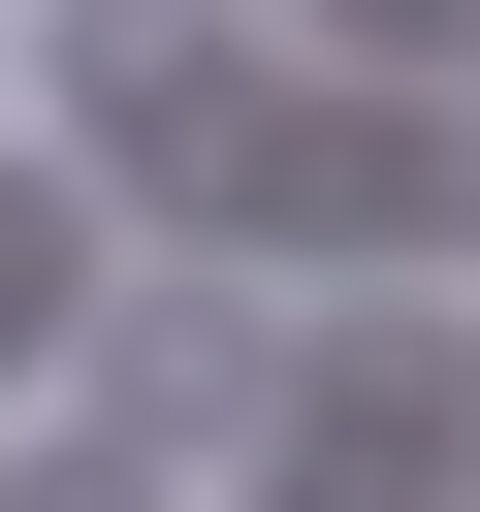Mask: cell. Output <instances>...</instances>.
<instances>
[{"mask_svg": "<svg viewBox=\"0 0 480 512\" xmlns=\"http://www.w3.org/2000/svg\"><path fill=\"white\" fill-rule=\"evenodd\" d=\"M96 384H128V416H224L256 320H224V288H96Z\"/></svg>", "mask_w": 480, "mask_h": 512, "instance_id": "cell-3", "label": "cell"}, {"mask_svg": "<svg viewBox=\"0 0 480 512\" xmlns=\"http://www.w3.org/2000/svg\"><path fill=\"white\" fill-rule=\"evenodd\" d=\"M96 288H128V224H96L64 160H0V384H32V352H96Z\"/></svg>", "mask_w": 480, "mask_h": 512, "instance_id": "cell-2", "label": "cell"}, {"mask_svg": "<svg viewBox=\"0 0 480 512\" xmlns=\"http://www.w3.org/2000/svg\"><path fill=\"white\" fill-rule=\"evenodd\" d=\"M224 224H288V256H320V224H352V256H448V224H480V128H448V96H256Z\"/></svg>", "mask_w": 480, "mask_h": 512, "instance_id": "cell-1", "label": "cell"}]
</instances>
